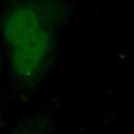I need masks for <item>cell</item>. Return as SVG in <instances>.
Instances as JSON below:
<instances>
[{"instance_id":"1","label":"cell","mask_w":134,"mask_h":134,"mask_svg":"<svg viewBox=\"0 0 134 134\" xmlns=\"http://www.w3.org/2000/svg\"><path fill=\"white\" fill-rule=\"evenodd\" d=\"M66 14L60 0H14L0 14V43L14 82L32 87L52 65Z\"/></svg>"},{"instance_id":"4","label":"cell","mask_w":134,"mask_h":134,"mask_svg":"<svg viewBox=\"0 0 134 134\" xmlns=\"http://www.w3.org/2000/svg\"><path fill=\"white\" fill-rule=\"evenodd\" d=\"M2 121H3V118H2V110H0V126H2Z\"/></svg>"},{"instance_id":"3","label":"cell","mask_w":134,"mask_h":134,"mask_svg":"<svg viewBox=\"0 0 134 134\" xmlns=\"http://www.w3.org/2000/svg\"><path fill=\"white\" fill-rule=\"evenodd\" d=\"M10 134H41V132L36 131L35 128H19V129L11 131Z\"/></svg>"},{"instance_id":"2","label":"cell","mask_w":134,"mask_h":134,"mask_svg":"<svg viewBox=\"0 0 134 134\" xmlns=\"http://www.w3.org/2000/svg\"><path fill=\"white\" fill-rule=\"evenodd\" d=\"M5 70H7V57H5L3 46H2V43H0V82H2V79H3Z\"/></svg>"}]
</instances>
